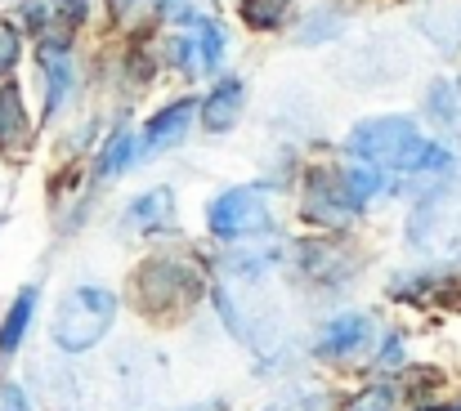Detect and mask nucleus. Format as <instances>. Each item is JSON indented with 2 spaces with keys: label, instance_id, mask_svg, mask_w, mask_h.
<instances>
[{
  "label": "nucleus",
  "instance_id": "nucleus-1",
  "mask_svg": "<svg viewBox=\"0 0 461 411\" xmlns=\"http://www.w3.org/2000/svg\"><path fill=\"white\" fill-rule=\"evenodd\" d=\"M354 156L372 161L376 170H439L448 165V147H435L417 135V126L408 117H381V121H363L349 143Z\"/></svg>",
  "mask_w": 461,
  "mask_h": 411
},
{
  "label": "nucleus",
  "instance_id": "nucleus-2",
  "mask_svg": "<svg viewBox=\"0 0 461 411\" xmlns=\"http://www.w3.org/2000/svg\"><path fill=\"white\" fill-rule=\"evenodd\" d=\"M113 317H117V295L104 286H81L63 299V308L54 317V344L63 353H86L90 344L104 340Z\"/></svg>",
  "mask_w": 461,
  "mask_h": 411
},
{
  "label": "nucleus",
  "instance_id": "nucleus-3",
  "mask_svg": "<svg viewBox=\"0 0 461 411\" xmlns=\"http://www.w3.org/2000/svg\"><path fill=\"white\" fill-rule=\"evenodd\" d=\"M269 224H274V210H269L260 188H229L211 206V233L224 237V242H238V237H251V233H269Z\"/></svg>",
  "mask_w": 461,
  "mask_h": 411
},
{
  "label": "nucleus",
  "instance_id": "nucleus-4",
  "mask_svg": "<svg viewBox=\"0 0 461 411\" xmlns=\"http://www.w3.org/2000/svg\"><path fill=\"white\" fill-rule=\"evenodd\" d=\"M354 210H358V206L349 201V192H345L340 174H327V170L309 174V183H305V219L322 224V228H345V224L354 219Z\"/></svg>",
  "mask_w": 461,
  "mask_h": 411
},
{
  "label": "nucleus",
  "instance_id": "nucleus-5",
  "mask_svg": "<svg viewBox=\"0 0 461 411\" xmlns=\"http://www.w3.org/2000/svg\"><path fill=\"white\" fill-rule=\"evenodd\" d=\"M197 286H202V277H197V269H188V264H175V260H157V264H149L144 269V299L149 304H188L193 295H197Z\"/></svg>",
  "mask_w": 461,
  "mask_h": 411
},
{
  "label": "nucleus",
  "instance_id": "nucleus-6",
  "mask_svg": "<svg viewBox=\"0 0 461 411\" xmlns=\"http://www.w3.org/2000/svg\"><path fill=\"white\" fill-rule=\"evenodd\" d=\"M238 112H242V81H220L215 94H206L202 103V126L211 135H224L229 126H238Z\"/></svg>",
  "mask_w": 461,
  "mask_h": 411
},
{
  "label": "nucleus",
  "instance_id": "nucleus-7",
  "mask_svg": "<svg viewBox=\"0 0 461 411\" xmlns=\"http://www.w3.org/2000/svg\"><path fill=\"white\" fill-rule=\"evenodd\" d=\"M367 331H372V322L363 317V313H345V317H336L327 331H322V340H318V349L327 353V358H340V353H354L363 340H367Z\"/></svg>",
  "mask_w": 461,
  "mask_h": 411
},
{
  "label": "nucleus",
  "instance_id": "nucleus-8",
  "mask_svg": "<svg viewBox=\"0 0 461 411\" xmlns=\"http://www.w3.org/2000/svg\"><path fill=\"white\" fill-rule=\"evenodd\" d=\"M193 103L184 99V103H170L161 117H153V126H149V135H144V147L149 152H161V147H170V143H179L184 130H188V121H193Z\"/></svg>",
  "mask_w": 461,
  "mask_h": 411
},
{
  "label": "nucleus",
  "instance_id": "nucleus-9",
  "mask_svg": "<svg viewBox=\"0 0 461 411\" xmlns=\"http://www.w3.org/2000/svg\"><path fill=\"white\" fill-rule=\"evenodd\" d=\"M41 67L50 76V112H59V103L68 99V85H72V63H68V49L45 40L41 45Z\"/></svg>",
  "mask_w": 461,
  "mask_h": 411
},
{
  "label": "nucleus",
  "instance_id": "nucleus-10",
  "mask_svg": "<svg viewBox=\"0 0 461 411\" xmlns=\"http://www.w3.org/2000/svg\"><path fill=\"white\" fill-rule=\"evenodd\" d=\"M220 49H224V31H220V22H202V31H197V40H188L184 45V67L188 72H211L215 63H220Z\"/></svg>",
  "mask_w": 461,
  "mask_h": 411
},
{
  "label": "nucleus",
  "instance_id": "nucleus-11",
  "mask_svg": "<svg viewBox=\"0 0 461 411\" xmlns=\"http://www.w3.org/2000/svg\"><path fill=\"white\" fill-rule=\"evenodd\" d=\"M32 308H36V286H27V290L14 299V308H9V317H5V326H0V353H18V344H23L27 326H32Z\"/></svg>",
  "mask_w": 461,
  "mask_h": 411
},
{
  "label": "nucleus",
  "instance_id": "nucleus-12",
  "mask_svg": "<svg viewBox=\"0 0 461 411\" xmlns=\"http://www.w3.org/2000/svg\"><path fill=\"white\" fill-rule=\"evenodd\" d=\"M18 143H27V112H23L18 90L5 85V90H0V147L14 152Z\"/></svg>",
  "mask_w": 461,
  "mask_h": 411
},
{
  "label": "nucleus",
  "instance_id": "nucleus-13",
  "mask_svg": "<svg viewBox=\"0 0 461 411\" xmlns=\"http://www.w3.org/2000/svg\"><path fill=\"white\" fill-rule=\"evenodd\" d=\"M426 103H430V117H435L439 126H448V130L461 135V85L457 81H435Z\"/></svg>",
  "mask_w": 461,
  "mask_h": 411
},
{
  "label": "nucleus",
  "instance_id": "nucleus-14",
  "mask_svg": "<svg viewBox=\"0 0 461 411\" xmlns=\"http://www.w3.org/2000/svg\"><path fill=\"white\" fill-rule=\"evenodd\" d=\"M170 201H175V197H170L166 188H157V192L140 197V201L126 210V224H131V228H157V224H166V219H170V210H175Z\"/></svg>",
  "mask_w": 461,
  "mask_h": 411
},
{
  "label": "nucleus",
  "instance_id": "nucleus-15",
  "mask_svg": "<svg viewBox=\"0 0 461 411\" xmlns=\"http://www.w3.org/2000/svg\"><path fill=\"white\" fill-rule=\"evenodd\" d=\"M345 192H349V201L354 206H363L367 197H376L381 188H385V174L376 170V165H354V170H345Z\"/></svg>",
  "mask_w": 461,
  "mask_h": 411
},
{
  "label": "nucleus",
  "instance_id": "nucleus-16",
  "mask_svg": "<svg viewBox=\"0 0 461 411\" xmlns=\"http://www.w3.org/2000/svg\"><path fill=\"white\" fill-rule=\"evenodd\" d=\"M131 156H135V138H131V135H117L113 143H108V152L99 156V174H104V179L122 174V170L131 165Z\"/></svg>",
  "mask_w": 461,
  "mask_h": 411
},
{
  "label": "nucleus",
  "instance_id": "nucleus-17",
  "mask_svg": "<svg viewBox=\"0 0 461 411\" xmlns=\"http://www.w3.org/2000/svg\"><path fill=\"white\" fill-rule=\"evenodd\" d=\"M287 4H292V0H242V18H247L251 27H274V22H283Z\"/></svg>",
  "mask_w": 461,
  "mask_h": 411
},
{
  "label": "nucleus",
  "instance_id": "nucleus-18",
  "mask_svg": "<svg viewBox=\"0 0 461 411\" xmlns=\"http://www.w3.org/2000/svg\"><path fill=\"white\" fill-rule=\"evenodd\" d=\"M349 411H390V389H372V394H363Z\"/></svg>",
  "mask_w": 461,
  "mask_h": 411
},
{
  "label": "nucleus",
  "instance_id": "nucleus-19",
  "mask_svg": "<svg viewBox=\"0 0 461 411\" xmlns=\"http://www.w3.org/2000/svg\"><path fill=\"white\" fill-rule=\"evenodd\" d=\"M14 58H18V36H14V27L0 22V67H9Z\"/></svg>",
  "mask_w": 461,
  "mask_h": 411
},
{
  "label": "nucleus",
  "instance_id": "nucleus-20",
  "mask_svg": "<svg viewBox=\"0 0 461 411\" xmlns=\"http://www.w3.org/2000/svg\"><path fill=\"white\" fill-rule=\"evenodd\" d=\"M0 411H32V407H27V398H23L18 385H5L0 389Z\"/></svg>",
  "mask_w": 461,
  "mask_h": 411
},
{
  "label": "nucleus",
  "instance_id": "nucleus-21",
  "mask_svg": "<svg viewBox=\"0 0 461 411\" xmlns=\"http://www.w3.org/2000/svg\"><path fill=\"white\" fill-rule=\"evenodd\" d=\"M117 4H126V0H117Z\"/></svg>",
  "mask_w": 461,
  "mask_h": 411
}]
</instances>
